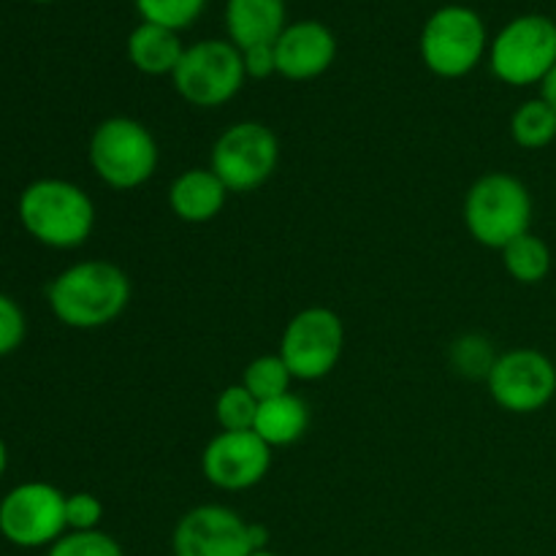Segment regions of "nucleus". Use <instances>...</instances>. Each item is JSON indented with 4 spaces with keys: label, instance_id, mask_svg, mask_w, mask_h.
Returning <instances> with one entry per match:
<instances>
[{
    "label": "nucleus",
    "instance_id": "obj_5",
    "mask_svg": "<svg viewBox=\"0 0 556 556\" xmlns=\"http://www.w3.org/2000/svg\"><path fill=\"white\" fill-rule=\"evenodd\" d=\"M421 60L440 79H462L483 60L489 49L486 25L467 5H443L421 30Z\"/></svg>",
    "mask_w": 556,
    "mask_h": 556
},
{
    "label": "nucleus",
    "instance_id": "obj_25",
    "mask_svg": "<svg viewBox=\"0 0 556 556\" xmlns=\"http://www.w3.org/2000/svg\"><path fill=\"white\" fill-rule=\"evenodd\" d=\"M47 556H125L123 546L101 530L68 532L52 543Z\"/></svg>",
    "mask_w": 556,
    "mask_h": 556
},
{
    "label": "nucleus",
    "instance_id": "obj_19",
    "mask_svg": "<svg viewBox=\"0 0 556 556\" xmlns=\"http://www.w3.org/2000/svg\"><path fill=\"white\" fill-rule=\"evenodd\" d=\"M500 253H503L505 271L521 286H535V282L546 280V275L552 271V250L532 231L521 233L519 239L505 244Z\"/></svg>",
    "mask_w": 556,
    "mask_h": 556
},
{
    "label": "nucleus",
    "instance_id": "obj_30",
    "mask_svg": "<svg viewBox=\"0 0 556 556\" xmlns=\"http://www.w3.org/2000/svg\"><path fill=\"white\" fill-rule=\"evenodd\" d=\"M5 465H9V451H5L3 440H0V476L5 472Z\"/></svg>",
    "mask_w": 556,
    "mask_h": 556
},
{
    "label": "nucleus",
    "instance_id": "obj_10",
    "mask_svg": "<svg viewBox=\"0 0 556 556\" xmlns=\"http://www.w3.org/2000/svg\"><path fill=\"white\" fill-rule=\"evenodd\" d=\"M65 530V494L52 483H22L0 503V532L14 546H49L60 541Z\"/></svg>",
    "mask_w": 556,
    "mask_h": 556
},
{
    "label": "nucleus",
    "instance_id": "obj_8",
    "mask_svg": "<svg viewBox=\"0 0 556 556\" xmlns=\"http://www.w3.org/2000/svg\"><path fill=\"white\" fill-rule=\"evenodd\" d=\"M280 163V141L275 130L255 119H242L223 130L212 144L210 168L223 179L228 193L258 190Z\"/></svg>",
    "mask_w": 556,
    "mask_h": 556
},
{
    "label": "nucleus",
    "instance_id": "obj_14",
    "mask_svg": "<svg viewBox=\"0 0 556 556\" xmlns=\"http://www.w3.org/2000/svg\"><path fill=\"white\" fill-rule=\"evenodd\" d=\"M277 74L291 81H309L324 76L337 58V38L324 22L302 20L286 25L275 41Z\"/></svg>",
    "mask_w": 556,
    "mask_h": 556
},
{
    "label": "nucleus",
    "instance_id": "obj_16",
    "mask_svg": "<svg viewBox=\"0 0 556 556\" xmlns=\"http://www.w3.org/2000/svg\"><path fill=\"white\" fill-rule=\"evenodd\" d=\"M226 30L237 49L275 43L286 30V0H226Z\"/></svg>",
    "mask_w": 556,
    "mask_h": 556
},
{
    "label": "nucleus",
    "instance_id": "obj_13",
    "mask_svg": "<svg viewBox=\"0 0 556 556\" xmlns=\"http://www.w3.org/2000/svg\"><path fill=\"white\" fill-rule=\"evenodd\" d=\"M271 467V448L255 432H217L201 454V472L223 492L258 486Z\"/></svg>",
    "mask_w": 556,
    "mask_h": 556
},
{
    "label": "nucleus",
    "instance_id": "obj_27",
    "mask_svg": "<svg viewBox=\"0 0 556 556\" xmlns=\"http://www.w3.org/2000/svg\"><path fill=\"white\" fill-rule=\"evenodd\" d=\"M25 340V315L14 299L0 293V356L16 351Z\"/></svg>",
    "mask_w": 556,
    "mask_h": 556
},
{
    "label": "nucleus",
    "instance_id": "obj_18",
    "mask_svg": "<svg viewBox=\"0 0 556 556\" xmlns=\"http://www.w3.org/2000/svg\"><path fill=\"white\" fill-rule=\"evenodd\" d=\"M309 427V407L302 396L293 391L275 396L258 405L253 432L264 440L269 448H286V445L299 443Z\"/></svg>",
    "mask_w": 556,
    "mask_h": 556
},
{
    "label": "nucleus",
    "instance_id": "obj_22",
    "mask_svg": "<svg viewBox=\"0 0 556 556\" xmlns=\"http://www.w3.org/2000/svg\"><path fill=\"white\" fill-rule=\"evenodd\" d=\"M261 402L242 383L226 386L215 400V418L220 432H253Z\"/></svg>",
    "mask_w": 556,
    "mask_h": 556
},
{
    "label": "nucleus",
    "instance_id": "obj_31",
    "mask_svg": "<svg viewBox=\"0 0 556 556\" xmlns=\"http://www.w3.org/2000/svg\"><path fill=\"white\" fill-rule=\"evenodd\" d=\"M250 556H280V554H275V552H269V548H264V552H253Z\"/></svg>",
    "mask_w": 556,
    "mask_h": 556
},
{
    "label": "nucleus",
    "instance_id": "obj_23",
    "mask_svg": "<svg viewBox=\"0 0 556 556\" xmlns=\"http://www.w3.org/2000/svg\"><path fill=\"white\" fill-rule=\"evenodd\" d=\"M204 5L206 0H136L141 22L168 27L174 33L193 25L204 14Z\"/></svg>",
    "mask_w": 556,
    "mask_h": 556
},
{
    "label": "nucleus",
    "instance_id": "obj_32",
    "mask_svg": "<svg viewBox=\"0 0 556 556\" xmlns=\"http://www.w3.org/2000/svg\"><path fill=\"white\" fill-rule=\"evenodd\" d=\"M36 3H49V0H36Z\"/></svg>",
    "mask_w": 556,
    "mask_h": 556
},
{
    "label": "nucleus",
    "instance_id": "obj_11",
    "mask_svg": "<svg viewBox=\"0 0 556 556\" xmlns=\"http://www.w3.org/2000/svg\"><path fill=\"white\" fill-rule=\"evenodd\" d=\"M489 394L503 410L538 413L554 400L556 394V367L552 358L532 348H519L497 356L492 372L486 378Z\"/></svg>",
    "mask_w": 556,
    "mask_h": 556
},
{
    "label": "nucleus",
    "instance_id": "obj_2",
    "mask_svg": "<svg viewBox=\"0 0 556 556\" xmlns=\"http://www.w3.org/2000/svg\"><path fill=\"white\" fill-rule=\"evenodd\" d=\"M20 220L25 231L47 248L71 250L90 239L96 204L79 185L38 179L20 195Z\"/></svg>",
    "mask_w": 556,
    "mask_h": 556
},
{
    "label": "nucleus",
    "instance_id": "obj_6",
    "mask_svg": "<svg viewBox=\"0 0 556 556\" xmlns=\"http://www.w3.org/2000/svg\"><path fill=\"white\" fill-rule=\"evenodd\" d=\"M489 63L505 85H543L556 65V22L543 14L510 20L489 47Z\"/></svg>",
    "mask_w": 556,
    "mask_h": 556
},
{
    "label": "nucleus",
    "instance_id": "obj_1",
    "mask_svg": "<svg viewBox=\"0 0 556 556\" xmlns=\"http://www.w3.org/2000/svg\"><path fill=\"white\" fill-rule=\"evenodd\" d=\"M130 304V277L112 261H81L49 286V307L71 329H103Z\"/></svg>",
    "mask_w": 556,
    "mask_h": 556
},
{
    "label": "nucleus",
    "instance_id": "obj_12",
    "mask_svg": "<svg viewBox=\"0 0 556 556\" xmlns=\"http://www.w3.org/2000/svg\"><path fill=\"white\" fill-rule=\"evenodd\" d=\"M174 556H250V521L226 505H199L177 521Z\"/></svg>",
    "mask_w": 556,
    "mask_h": 556
},
{
    "label": "nucleus",
    "instance_id": "obj_24",
    "mask_svg": "<svg viewBox=\"0 0 556 556\" xmlns=\"http://www.w3.org/2000/svg\"><path fill=\"white\" fill-rule=\"evenodd\" d=\"M451 362L467 378H489L494 362H497V353H494L492 342L486 337L467 334L454 342V348H451Z\"/></svg>",
    "mask_w": 556,
    "mask_h": 556
},
{
    "label": "nucleus",
    "instance_id": "obj_29",
    "mask_svg": "<svg viewBox=\"0 0 556 556\" xmlns=\"http://www.w3.org/2000/svg\"><path fill=\"white\" fill-rule=\"evenodd\" d=\"M541 98L556 112V65L552 68V74H548L546 79H543V85H541Z\"/></svg>",
    "mask_w": 556,
    "mask_h": 556
},
{
    "label": "nucleus",
    "instance_id": "obj_3",
    "mask_svg": "<svg viewBox=\"0 0 556 556\" xmlns=\"http://www.w3.org/2000/svg\"><path fill=\"white\" fill-rule=\"evenodd\" d=\"M532 195L519 177L489 172L465 195V226L478 244L503 250L530 231Z\"/></svg>",
    "mask_w": 556,
    "mask_h": 556
},
{
    "label": "nucleus",
    "instance_id": "obj_15",
    "mask_svg": "<svg viewBox=\"0 0 556 556\" xmlns=\"http://www.w3.org/2000/svg\"><path fill=\"white\" fill-rule=\"evenodd\" d=\"M228 199V188L212 168H188L168 188V206L190 226L215 220Z\"/></svg>",
    "mask_w": 556,
    "mask_h": 556
},
{
    "label": "nucleus",
    "instance_id": "obj_7",
    "mask_svg": "<svg viewBox=\"0 0 556 556\" xmlns=\"http://www.w3.org/2000/svg\"><path fill=\"white\" fill-rule=\"evenodd\" d=\"M244 63L242 52L223 38H204L185 47L182 60L172 74L179 96L199 109H217L242 90Z\"/></svg>",
    "mask_w": 556,
    "mask_h": 556
},
{
    "label": "nucleus",
    "instance_id": "obj_26",
    "mask_svg": "<svg viewBox=\"0 0 556 556\" xmlns=\"http://www.w3.org/2000/svg\"><path fill=\"white\" fill-rule=\"evenodd\" d=\"M103 521V503L90 492L65 497V525L71 532H92Z\"/></svg>",
    "mask_w": 556,
    "mask_h": 556
},
{
    "label": "nucleus",
    "instance_id": "obj_17",
    "mask_svg": "<svg viewBox=\"0 0 556 556\" xmlns=\"http://www.w3.org/2000/svg\"><path fill=\"white\" fill-rule=\"evenodd\" d=\"M185 47L179 33L168 27L141 22L128 36V60L136 71L147 76H172L182 60Z\"/></svg>",
    "mask_w": 556,
    "mask_h": 556
},
{
    "label": "nucleus",
    "instance_id": "obj_21",
    "mask_svg": "<svg viewBox=\"0 0 556 556\" xmlns=\"http://www.w3.org/2000/svg\"><path fill=\"white\" fill-rule=\"evenodd\" d=\"M293 375L286 367V362L280 358V353H266V356L253 358V362L244 367L242 386L255 396L258 402L275 400L291 391Z\"/></svg>",
    "mask_w": 556,
    "mask_h": 556
},
{
    "label": "nucleus",
    "instance_id": "obj_28",
    "mask_svg": "<svg viewBox=\"0 0 556 556\" xmlns=\"http://www.w3.org/2000/svg\"><path fill=\"white\" fill-rule=\"evenodd\" d=\"M242 52L244 74L248 79H269L277 74V54L275 43H258V47L239 49Z\"/></svg>",
    "mask_w": 556,
    "mask_h": 556
},
{
    "label": "nucleus",
    "instance_id": "obj_4",
    "mask_svg": "<svg viewBox=\"0 0 556 556\" xmlns=\"http://www.w3.org/2000/svg\"><path fill=\"white\" fill-rule=\"evenodd\" d=\"M90 166L114 190H136L157 168V141L134 117H109L92 130Z\"/></svg>",
    "mask_w": 556,
    "mask_h": 556
},
{
    "label": "nucleus",
    "instance_id": "obj_9",
    "mask_svg": "<svg viewBox=\"0 0 556 556\" xmlns=\"http://www.w3.org/2000/svg\"><path fill=\"white\" fill-rule=\"evenodd\" d=\"M277 353L293 380L326 378L345 353V324L329 307H304L288 320Z\"/></svg>",
    "mask_w": 556,
    "mask_h": 556
},
{
    "label": "nucleus",
    "instance_id": "obj_20",
    "mask_svg": "<svg viewBox=\"0 0 556 556\" xmlns=\"http://www.w3.org/2000/svg\"><path fill=\"white\" fill-rule=\"evenodd\" d=\"M510 136L525 150H543L556 139V112L543 98L525 101L510 117Z\"/></svg>",
    "mask_w": 556,
    "mask_h": 556
}]
</instances>
